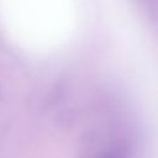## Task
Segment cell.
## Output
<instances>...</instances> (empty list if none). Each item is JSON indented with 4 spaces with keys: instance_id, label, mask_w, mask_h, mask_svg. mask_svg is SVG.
<instances>
[{
    "instance_id": "obj_2",
    "label": "cell",
    "mask_w": 158,
    "mask_h": 158,
    "mask_svg": "<svg viewBox=\"0 0 158 158\" xmlns=\"http://www.w3.org/2000/svg\"><path fill=\"white\" fill-rule=\"evenodd\" d=\"M147 5H151V6H154V4H156V0H143Z\"/></svg>"
},
{
    "instance_id": "obj_1",
    "label": "cell",
    "mask_w": 158,
    "mask_h": 158,
    "mask_svg": "<svg viewBox=\"0 0 158 158\" xmlns=\"http://www.w3.org/2000/svg\"><path fill=\"white\" fill-rule=\"evenodd\" d=\"M100 158H126V154L122 149L116 148V149H111V151L104 153Z\"/></svg>"
}]
</instances>
